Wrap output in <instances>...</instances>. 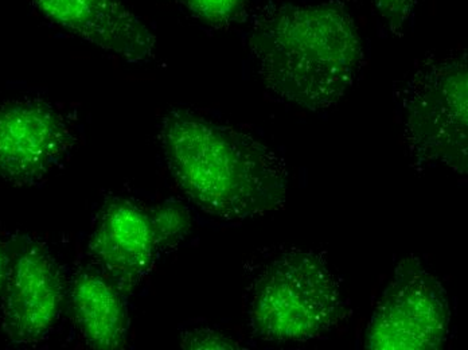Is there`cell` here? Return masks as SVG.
Listing matches in <instances>:
<instances>
[{"label":"cell","instance_id":"10","mask_svg":"<svg viewBox=\"0 0 468 350\" xmlns=\"http://www.w3.org/2000/svg\"><path fill=\"white\" fill-rule=\"evenodd\" d=\"M74 327L90 349H124L130 318L124 292L100 270L82 269L74 275L69 289Z\"/></svg>","mask_w":468,"mask_h":350},{"label":"cell","instance_id":"4","mask_svg":"<svg viewBox=\"0 0 468 350\" xmlns=\"http://www.w3.org/2000/svg\"><path fill=\"white\" fill-rule=\"evenodd\" d=\"M467 56L422 62L402 90L405 143L420 169L467 173Z\"/></svg>","mask_w":468,"mask_h":350},{"label":"cell","instance_id":"2","mask_svg":"<svg viewBox=\"0 0 468 350\" xmlns=\"http://www.w3.org/2000/svg\"><path fill=\"white\" fill-rule=\"evenodd\" d=\"M250 51L271 96L308 111H324L353 87L364 45L341 5H284L253 25Z\"/></svg>","mask_w":468,"mask_h":350},{"label":"cell","instance_id":"5","mask_svg":"<svg viewBox=\"0 0 468 350\" xmlns=\"http://www.w3.org/2000/svg\"><path fill=\"white\" fill-rule=\"evenodd\" d=\"M447 292L418 258L404 259L377 302L365 346L373 350L439 349L450 333Z\"/></svg>","mask_w":468,"mask_h":350},{"label":"cell","instance_id":"3","mask_svg":"<svg viewBox=\"0 0 468 350\" xmlns=\"http://www.w3.org/2000/svg\"><path fill=\"white\" fill-rule=\"evenodd\" d=\"M244 314L253 337L308 343L335 329L346 306L326 259L313 250L290 249L262 264L250 279Z\"/></svg>","mask_w":468,"mask_h":350},{"label":"cell","instance_id":"12","mask_svg":"<svg viewBox=\"0 0 468 350\" xmlns=\"http://www.w3.org/2000/svg\"><path fill=\"white\" fill-rule=\"evenodd\" d=\"M188 11L209 24L229 21L244 0H182Z\"/></svg>","mask_w":468,"mask_h":350},{"label":"cell","instance_id":"1","mask_svg":"<svg viewBox=\"0 0 468 350\" xmlns=\"http://www.w3.org/2000/svg\"><path fill=\"white\" fill-rule=\"evenodd\" d=\"M159 138L176 186L211 217L244 221L284 205L287 166L252 136L187 111H171Z\"/></svg>","mask_w":468,"mask_h":350},{"label":"cell","instance_id":"11","mask_svg":"<svg viewBox=\"0 0 468 350\" xmlns=\"http://www.w3.org/2000/svg\"><path fill=\"white\" fill-rule=\"evenodd\" d=\"M150 217L161 253L178 246L190 230V215L179 202H165L151 210Z\"/></svg>","mask_w":468,"mask_h":350},{"label":"cell","instance_id":"9","mask_svg":"<svg viewBox=\"0 0 468 350\" xmlns=\"http://www.w3.org/2000/svg\"><path fill=\"white\" fill-rule=\"evenodd\" d=\"M39 13L65 31L128 62L154 56L155 37L122 0H33Z\"/></svg>","mask_w":468,"mask_h":350},{"label":"cell","instance_id":"15","mask_svg":"<svg viewBox=\"0 0 468 350\" xmlns=\"http://www.w3.org/2000/svg\"><path fill=\"white\" fill-rule=\"evenodd\" d=\"M8 263H10V256H8V253L5 252V249L0 246V292H3L5 279H7Z\"/></svg>","mask_w":468,"mask_h":350},{"label":"cell","instance_id":"7","mask_svg":"<svg viewBox=\"0 0 468 350\" xmlns=\"http://www.w3.org/2000/svg\"><path fill=\"white\" fill-rule=\"evenodd\" d=\"M71 143L69 123L48 102L25 99L0 105V182L39 184L64 162Z\"/></svg>","mask_w":468,"mask_h":350},{"label":"cell","instance_id":"13","mask_svg":"<svg viewBox=\"0 0 468 350\" xmlns=\"http://www.w3.org/2000/svg\"><path fill=\"white\" fill-rule=\"evenodd\" d=\"M181 337V346L185 349H239V343L216 330H185Z\"/></svg>","mask_w":468,"mask_h":350},{"label":"cell","instance_id":"6","mask_svg":"<svg viewBox=\"0 0 468 350\" xmlns=\"http://www.w3.org/2000/svg\"><path fill=\"white\" fill-rule=\"evenodd\" d=\"M65 281L56 259L44 246L24 240L8 263L3 287L2 329L11 343L37 345L61 318Z\"/></svg>","mask_w":468,"mask_h":350},{"label":"cell","instance_id":"8","mask_svg":"<svg viewBox=\"0 0 468 350\" xmlns=\"http://www.w3.org/2000/svg\"><path fill=\"white\" fill-rule=\"evenodd\" d=\"M88 249L100 271L124 294L147 278L161 255L150 212L124 198L105 202Z\"/></svg>","mask_w":468,"mask_h":350},{"label":"cell","instance_id":"14","mask_svg":"<svg viewBox=\"0 0 468 350\" xmlns=\"http://www.w3.org/2000/svg\"><path fill=\"white\" fill-rule=\"evenodd\" d=\"M377 13L389 25L390 30L401 33L410 21L419 0H372Z\"/></svg>","mask_w":468,"mask_h":350}]
</instances>
